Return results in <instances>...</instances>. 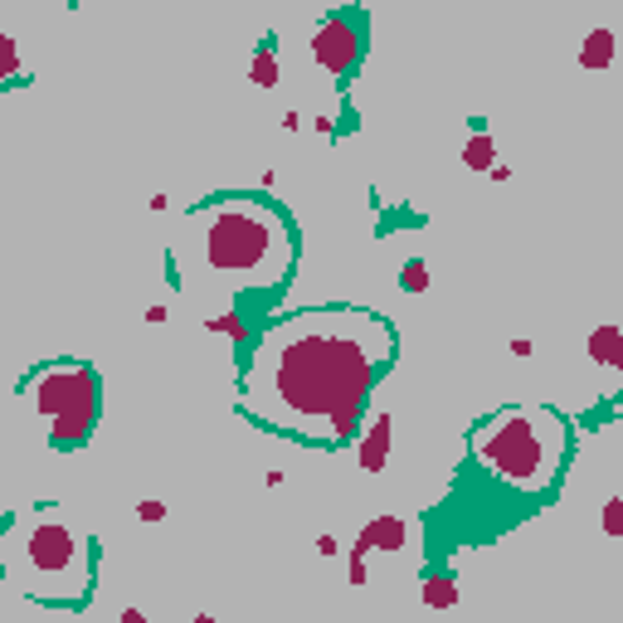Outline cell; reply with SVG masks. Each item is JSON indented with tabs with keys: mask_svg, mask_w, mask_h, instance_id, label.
I'll return each mask as SVG.
<instances>
[{
	"mask_svg": "<svg viewBox=\"0 0 623 623\" xmlns=\"http://www.w3.org/2000/svg\"><path fill=\"white\" fill-rule=\"evenodd\" d=\"M400 336L370 307H302L268 322L239 375V404L258 424L322 448L361 439L366 404L395 366Z\"/></svg>",
	"mask_w": 623,
	"mask_h": 623,
	"instance_id": "6da1fadb",
	"label": "cell"
},
{
	"mask_svg": "<svg viewBox=\"0 0 623 623\" xmlns=\"http://www.w3.org/2000/svg\"><path fill=\"white\" fill-rule=\"evenodd\" d=\"M181 283L220 288V293H278L297 263L293 220L254 195L210 200L185 215V234L176 239Z\"/></svg>",
	"mask_w": 623,
	"mask_h": 623,
	"instance_id": "7a4b0ae2",
	"label": "cell"
},
{
	"mask_svg": "<svg viewBox=\"0 0 623 623\" xmlns=\"http://www.w3.org/2000/svg\"><path fill=\"white\" fill-rule=\"evenodd\" d=\"M565 453H570V429L555 409L541 404H507L487 414L473 434L477 468L516 497L550 492L565 468Z\"/></svg>",
	"mask_w": 623,
	"mask_h": 623,
	"instance_id": "3957f363",
	"label": "cell"
},
{
	"mask_svg": "<svg viewBox=\"0 0 623 623\" xmlns=\"http://www.w3.org/2000/svg\"><path fill=\"white\" fill-rule=\"evenodd\" d=\"M98 550L93 536L59 512H35L15 536L10 575L44 609H83L93 594Z\"/></svg>",
	"mask_w": 623,
	"mask_h": 623,
	"instance_id": "277c9868",
	"label": "cell"
},
{
	"mask_svg": "<svg viewBox=\"0 0 623 623\" xmlns=\"http://www.w3.org/2000/svg\"><path fill=\"white\" fill-rule=\"evenodd\" d=\"M25 404L35 409V419L44 424V439L64 453H74L93 439L98 429V409H103V390H98V375L83 361H49L25 375L20 385Z\"/></svg>",
	"mask_w": 623,
	"mask_h": 623,
	"instance_id": "5b68a950",
	"label": "cell"
},
{
	"mask_svg": "<svg viewBox=\"0 0 623 623\" xmlns=\"http://www.w3.org/2000/svg\"><path fill=\"white\" fill-rule=\"evenodd\" d=\"M361 49H366L361 15H351V10H336V15H322V20H317V30H312V59H317V69H327L331 78L356 74V64H361Z\"/></svg>",
	"mask_w": 623,
	"mask_h": 623,
	"instance_id": "8992f818",
	"label": "cell"
},
{
	"mask_svg": "<svg viewBox=\"0 0 623 623\" xmlns=\"http://www.w3.org/2000/svg\"><path fill=\"white\" fill-rule=\"evenodd\" d=\"M404 541H409V526H404V516H375L366 531L356 536V546L361 555H370V550H385V555H395V550H404Z\"/></svg>",
	"mask_w": 623,
	"mask_h": 623,
	"instance_id": "52a82bcc",
	"label": "cell"
},
{
	"mask_svg": "<svg viewBox=\"0 0 623 623\" xmlns=\"http://www.w3.org/2000/svg\"><path fill=\"white\" fill-rule=\"evenodd\" d=\"M585 356L594 361L599 370H609V375H623V327L614 322H604V327H594L585 336Z\"/></svg>",
	"mask_w": 623,
	"mask_h": 623,
	"instance_id": "ba28073f",
	"label": "cell"
},
{
	"mask_svg": "<svg viewBox=\"0 0 623 623\" xmlns=\"http://www.w3.org/2000/svg\"><path fill=\"white\" fill-rule=\"evenodd\" d=\"M385 453H390V414H375L366 443H361V463H366V473H380V468H385Z\"/></svg>",
	"mask_w": 623,
	"mask_h": 623,
	"instance_id": "9c48e42d",
	"label": "cell"
},
{
	"mask_svg": "<svg viewBox=\"0 0 623 623\" xmlns=\"http://www.w3.org/2000/svg\"><path fill=\"white\" fill-rule=\"evenodd\" d=\"M614 30H589L580 44V69H609L614 64Z\"/></svg>",
	"mask_w": 623,
	"mask_h": 623,
	"instance_id": "30bf717a",
	"label": "cell"
},
{
	"mask_svg": "<svg viewBox=\"0 0 623 623\" xmlns=\"http://www.w3.org/2000/svg\"><path fill=\"white\" fill-rule=\"evenodd\" d=\"M249 78H254L258 88H278L283 69H278V54H273V44H263V49L254 54V69H249Z\"/></svg>",
	"mask_w": 623,
	"mask_h": 623,
	"instance_id": "8fae6325",
	"label": "cell"
},
{
	"mask_svg": "<svg viewBox=\"0 0 623 623\" xmlns=\"http://www.w3.org/2000/svg\"><path fill=\"white\" fill-rule=\"evenodd\" d=\"M424 604H429V609H453V604H458V585H453L448 575H429V580H424Z\"/></svg>",
	"mask_w": 623,
	"mask_h": 623,
	"instance_id": "7c38bea8",
	"label": "cell"
},
{
	"mask_svg": "<svg viewBox=\"0 0 623 623\" xmlns=\"http://www.w3.org/2000/svg\"><path fill=\"white\" fill-rule=\"evenodd\" d=\"M492 156H497V147H492V137H487V132L468 137V147H463V161H468L473 171H492V166H497Z\"/></svg>",
	"mask_w": 623,
	"mask_h": 623,
	"instance_id": "4fadbf2b",
	"label": "cell"
},
{
	"mask_svg": "<svg viewBox=\"0 0 623 623\" xmlns=\"http://www.w3.org/2000/svg\"><path fill=\"white\" fill-rule=\"evenodd\" d=\"M400 288L404 293H424V288H429V263H424V258H409V263H404Z\"/></svg>",
	"mask_w": 623,
	"mask_h": 623,
	"instance_id": "5bb4252c",
	"label": "cell"
},
{
	"mask_svg": "<svg viewBox=\"0 0 623 623\" xmlns=\"http://www.w3.org/2000/svg\"><path fill=\"white\" fill-rule=\"evenodd\" d=\"M599 526H604V536L623 541V497H609V502H604V512H599Z\"/></svg>",
	"mask_w": 623,
	"mask_h": 623,
	"instance_id": "9a60e30c",
	"label": "cell"
},
{
	"mask_svg": "<svg viewBox=\"0 0 623 623\" xmlns=\"http://www.w3.org/2000/svg\"><path fill=\"white\" fill-rule=\"evenodd\" d=\"M205 327L220 331V336H234V341H244V336H249V331H244V317H239V312H234V317H229V312H224V317H210Z\"/></svg>",
	"mask_w": 623,
	"mask_h": 623,
	"instance_id": "2e32d148",
	"label": "cell"
},
{
	"mask_svg": "<svg viewBox=\"0 0 623 623\" xmlns=\"http://www.w3.org/2000/svg\"><path fill=\"white\" fill-rule=\"evenodd\" d=\"M137 516H142V521H161V516H166V502L147 497V502H137Z\"/></svg>",
	"mask_w": 623,
	"mask_h": 623,
	"instance_id": "e0dca14e",
	"label": "cell"
},
{
	"mask_svg": "<svg viewBox=\"0 0 623 623\" xmlns=\"http://www.w3.org/2000/svg\"><path fill=\"white\" fill-rule=\"evenodd\" d=\"M336 550H341V546H336V536H322V541H317V555H327V560L336 555Z\"/></svg>",
	"mask_w": 623,
	"mask_h": 623,
	"instance_id": "ac0fdd59",
	"label": "cell"
},
{
	"mask_svg": "<svg viewBox=\"0 0 623 623\" xmlns=\"http://www.w3.org/2000/svg\"><path fill=\"white\" fill-rule=\"evenodd\" d=\"M117 623H147V614H142V609H122V619Z\"/></svg>",
	"mask_w": 623,
	"mask_h": 623,
	"instance_id": "d6986e66",
	"label": "cell"
},
{
	"mask_svg": "<svg viewBox=\"0 0 623 623\" xmlns=\"http://www.w3.org/2000/svg\"><path fill=\"white\" fill-rule=\"evenodd\" d=\"M190 623H215V619H210V614H195V619H190Z\"/></svg>",
	"mask_w": 623,
	"mask_h": 623,
	"instance_id": "ffe728a7",
	"label": "cell"
}]
</instances>
